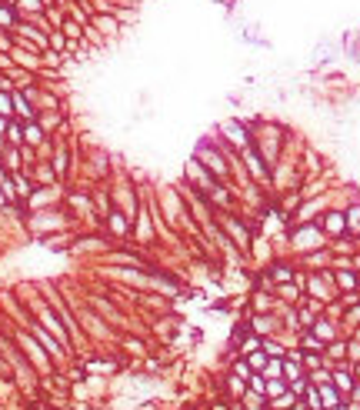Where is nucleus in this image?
<instances>
[{
  "label": "nucleus",
  "mask_w": 360,
  "mask_h": 410,
  "mask_svg": "<svg viewBox=\"0 0 360 410\" xmlns=\"http://www.w3.org/2000/svg\"><path fill=\"white\" fill-rule=\"evenodd\" d=\"M197 157H200V160H204V167H207V170H210V174H214L217 180H224V177H227V163H224V157H220V153H217V150H214V147H210V144H207V147L200 144Z\"/></svg>",
  "instance_id": "1"
},
{
  "label": "nucleus",
  "mask_w": 360,
  "mask_h": 410,
  "mask_svg": "<svg viewBox=\"0 0 360 410\" xmlns=\"http://www.w3.org/2000/svg\"><path fill=\"white\" fill-rule=\"evenodd\" d=\"M294 247H300V250H317V247H320V230H317V227H304V230H297V233H294Z\"/></svg>",
  "instance_id": "2"
},
{
  "label": "nucleus",
  "mask_w": 360,
  "mask_h": 410,
  "mask_svg": "<svg viewBox=\"0 0 360 410\" xmlns=\"http://www.w3.org/2000/svg\"><path fill=\"white\" fill-rule=\"evenodd\" d=\"M244 157H247V163H250V174H254V177H260V180H267V167H264V157H260V153L254 150V147H244Z\"/></svg>",
  "instance_id": "3"
},
{
  "label": "nucleus",
  "mask_w": 360,
  "mask_h": 410,
  "mask_svg": "<svg viewBox=\"0 0 360 410\" xmlns=\"http://www.w3.org/2000/svg\"><path fill=\"white\" fill-rule=\"evenodd\" d=\"M94 27L104 37H113V33L120 30V24H117V17H110V14H94Z\"/></svg>",
  "instance_id": "4"
},
{
  "label": "nucleus",
  "mask_w": 360,
  "mask_h": 410,
  "mask_svg": "<svg viewBox=\"0 0 360 410\" xmlns=\"http://www.w3.org/2000/svg\"><path fill=\"white\" fill-rule=\"evenodd\" d=\"M220 130L227 134V140H233V144H240V147H247V130L240 127L237 120H227V124H224Z\"/></svg>",
  "instance_id": "5"
},
{
  "label": "nucleus",
  "mask_w": 360,
  "mask_h": 410,
  "mask_svg": "<svg viewBox=\"0 0 360 410\" xmlns=\"http://www.w3.org/2000/svg\"><path fill=\"white\" fill-rule=\"evenodd\" d=\"M224 227H227V233H233V240H237V247H247V230L237 224V220H230V217H224Z\"/></svg>",
  "instance_id": "6"
},
{
  "label": "nucleus",
  "mask_w": 360,
  "mask_h": 410,
  "mask_svg": "<svg viewBox=\"0 0 360 410\" xmlns=\"http://www.w3.org/2000/svg\"><path fill=\"white\" fill-rule=\"evenodd\" d=\"M324 227H327V233H344L347 230V217H344V214H327Z\"/></svg>",
  "instance_id": "7"
},
{
  "label": "nucleus",
  "mask_w": 360,
  "mask_h": 410,
  "mask_svg": "<svg viewBox=\"0 0 360 410\" xmlns=\"http://www.w3.org/2000/svg\"><path fill=\"white\" fill-rule=\"evenodd\" d=\"M313 337H320V340H330V337H334V327H330L327 320H313Z\"/></svg>",
  "instance_id": "8"
},
{
  "label": "nucleus",
  "mask_w": 360,
  "mask_h": 410,
  "mask_svg": "<svg viewBox=\"0 0 360 410\" xmlns=\"http://www.w3.org/2000/svg\"><path fill=\"white\" fill-rule=\"evenodd\" d=\"M14 7H20L24 14H40V10H44V4H40V0H17Z\"/></svg>",
  "instance_id": "9"
},
{
  "label": "nucleus",
  "mask_w": 360,
  "mask_h": 410,
  "mask_svg": "<svg viewBox=\"0 0 360 410\" xmlns=\"http://www.w3.org/2000/svg\"><path fill=\"white\" fill-rule=\"evenodd\" d=\"M347 217V230L360 233V207H350V214H344Z\"/></svg>",
  "instance_id": "10"
},
{
  "label": "nucleus",
  "mask_w": 360,
  "mask_h": 410,
  "mask_svg": "<svg viewBox=\"0 0 360 410\" xmlns=\"http://www.w3.org/2000/svg\"><path fill=\"white\" fill-rule=\"evenodd\" d=\"M14 107H17V113H24V117H33V110L27 107V100L20 94H14Z\"/></svg>",
  "instance_id": "11"
},
{
  "label": "nucleus",
  "mask_w": 360,
  "mask_h": 410,
  "mask_svg": "<svg viewBox=\"0 0 360 410\" xmlns=\"http://www.w3.org/2000/svg\"><path fill=\"white\" fill-rule=\"evenodd\" d=\"M110 227H113L117 233H124V230H127V220L120 217V214H110Z\"/></svg>",
  "instance_id": "12"
},
{
  "label": "nucleus",
  "mask_w": 360,
  "mask_h": 410,
  "mask_svg": "<svg viewBox=\"0 0 360 410\" xmlns=\"http://www.w3.org/2000/svg\"><path fill=\"white\" fill-rule=\"evenodd\" d=\"M50 47L64 50V47H67V37H64V33H50Z\"/></svg>",
  "instance_id": "13"
},
{
  "label": "nucleus",
  "mask_w": 360,
  "mask_h": 410,
  "mask_svg": "<svg viewBox=\"0 0 360 410\" xmlns=\"http://www.w3.org/2000/svg\"><path fill=\"white\" fill-rule=\"evenodd\" d=\"M290 277H294V273H290V267H277V270H273V280H290Z\"/></svg>",
  "instance_id": "14"
},
{
  "label": "nucleus",
  "mask_w": 360,
  "mask_h": 410,
  "mask_svg": "<svg viewBox=\"0 0 360 410\" xmlns=\"http://www.w3.org/2000/svg\"><path fill=\"white\" fill-rule=\"evenodd\" d=\"M10 107H14V100L0 94V117H7V113H10Z\"/></svg>",
  "instance_id": "15"
},
{
  "label": "nucleus",
  "mask_w": 360,
  "mask_h": 410,
  "mask_svg": "<svg viewBox=\"0 0 360 410\" xmlns=\"http://www.w3.org/2000/svg\"><path fill=\"white\" fill-rule=\"evenodd\" d=\"M0 24H14V10H10V7H0Z\"/></svg>",
  "instance_id": "16"
},
{
  "label": "nucleus",
  "mask_w": 360,
  "mask_h": 410,
  "mask_svg": "<svg viewBox=\"0 0 360 410\" xmlns=\"http://www.w3.org/2000/svg\"><path fill=\"white\" fill-rule=\"evenodd\" d=\"M240 350H244V354H254V350H260V340H244Z\"/></svg>",
  "instance_id": "17"
},
{
  "label": "nucleus",
  "mask_w": 360,
  "mask_h": 410,
  "mask_svg": "<svg viewBox=\"0 0 360 410\" xmlns=\"http://www.w3.org/2000/svg\"><path fill=\"white\" fill-rule=\"evenodd\" d=\"M264 347H267V354H270V357H284V350H280V347H277V344H273V340H267V344H264Z\"/></svg>",
  "instance_id": "18"
},
{
  "label": "nucleus",
  "mask_w": 360,
  "mask_h": 410,
  "mask_svg": "<svg viewBox=\"0 0 360 410\" xmlns=\"http://www.w3.org/2000/svg\"><path fill=\"white\" fill-rule=\"evenodd\" d=\"M304 347H310V350H320V337H310V334H307V337H304Z\"/></svg>",
  "instance_id": "19"
},
{
  "label": "nucleus",
  "mask_w": 360,
  "mask_h": 410,
  "mask_svg": "<svg viewBox=\"0 0 360 410\" xmlns=\"http://www.w3.org/2000/svg\"><path fill=\"white\" fill-rule=\"evenodd\" d=\"M324 400H327L324 407H334V403H337V397H334V390H330V387H324Z\"/></svg>",
  "instance_id": "20"
},
{
  "label": "nucleus",
  "mask_w": 360,
  "mask_h": 410,
  "mask_svg": "<svg viewBox=\"0 0 360 410\" xmlns=\"http://www.w3.org/2000/svg\"><path fill=\"white\" fill-rule=\"evenodd\" d=\"M27 140H33V144H37V140H40V130H37V127H27Z\"/></svg>",
  "instance_id": "21"
},
{
  "label": "nucleus",
  "mask_w": 360,
  "mask_h": 410,
  "mask_svg": "<svg viewBox=\"0 0 360 410\" xmlns=\"http://www.w3.org/2000/svg\"><path fill=\"white\" fill-rule=\"evenodd\" d=\"M0 130H4V120H0Z\"/></svg>",
  "instance_id": "22"
}]
</instances>
